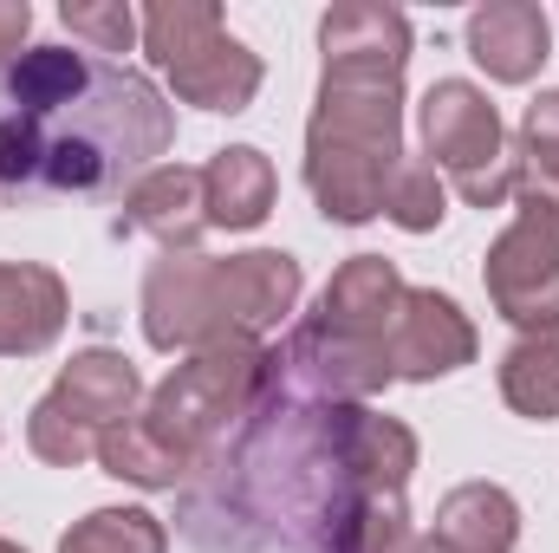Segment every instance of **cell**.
<instances>
[{
    "instance_id": "obj_1",
    "label": "cell",
    "mask_w": 559,
    "mask_h": 553,
    "mask_svg": "<svg viewBox=\"0 0 559 553\" xmlns=\"http://www.w3.org/2000/svg\"><path fill=\"white\" fill-rule=\"evenodd\" d=\"M417 436L371 404H338L280 365L267 372L176 489V528L195 553H345L371 495H404Z\"/></svg>"
},
{
    "instance_id": "obj_2",
    "label": "cell",
    "mask_w": 559,
    "mask_h": 553,
    "mask_svg": "<svg viewBox=\"0 0 559 553\" xmlns=\"http://www.w3.org/2000/svg\"><path fill=\"white\" fill-rule=\"evenodd\" d=\"M169 143V98L118 59L33 46L0 72V202L124 196Z\"/></svg>"
},
{
    "instance_id": "obj_3",
    "label": "cell",
    "mask_w": 559,
    "mask_h": 553,
    "mask_svg": "<svg viewBox=\"0 0 559 553\" xmlns=\"http://www.w3.org/2000/svg\"><path fill=\"white\" fill-rule=\"evenodd\" d=\"M404 163V79L397 72H325L306 125V189L325 222L384 215L391 169Z\"/></svg>"
},
{
    "instance_id": "obj_4",
    "label": "cell",
    "mask_w": 559,
    "mask_h": 553,
    "mask_svg": "<svg viewBox=\"0 0 559 553\" xmlns=\"http://www.w3.org/2000/svg\"><path fill=\"white\" fill-rule=\"evenodd\" d=\"M143 52L176 85V98L195 105V111L235 118L261 92V52H248L222 26L215 0H156V7H143Z\"/></svg>"
},
{
    "instance_id": "obj_5",
    "label": "cell",
    "mask_w": 559,
    "mask_h": 553,
    "mask_svg": "<svg viewBox=\"0 0 559 553\" xmlns=\"http://www.w3.org/2000/svg\"><path fill=\"white\" fill-rule=\"evenodd\" d=\"M261 372H267V345L261 339H222V345H202V352H189V365H176L156 391H150V404H143V430L156 436V443H169L176 456H202L235 416L248 411V398H254V385H261Z\"/></svg>"
},
{
    "instance_id": "obj_6",
    "label": "cell",
    "mask_w": 559,
    "mask_h": 553,
    "mask_svg": "<svg viewBox=\"0 0 559 553\" xmlns=\"http://www.w3.org/2000/svg\"><path fill=\"white\" fill-rule=\"evenodd\" d=\"M423 150H429V163L449 169V183H455L462 202H475V209L514 202L521 163L508 150L501 111L468 79H436L429 85V98H423Z\"/></svg>"
},
{
    "instance_id": "obj_7",
    "label": "cell",
    "mask_w": 559,
    "mask_h": 553,
    "mask_svg": "<svg viewBox=\"0 0 559 553\" xmlns=\"http://www.w3.org/2000/svg\"><path fill=\"white\" fill-rule=\"evenodd\" d=\"M143 339L156 352H202L235 339L228 306H222V280H215V255H163L143 274Z\"/></svg>"
},
{
    "instance_id": "obj_8",
    "label": "cell",
    "mask_w": 559,
    "mask_h": 553,
    "mask_svg": "<svg viewBox=\"0 0 559 553\" xmlns=\"http://www.w3.org/2000/svg\"><path fill=\"white\" fill-rule=\"evenodd\" d=\"M481 280H488V299H495L501 319H514V326H527V332L559 326V228L521 215V222L488 248Z\"/></svg>"
},
{
    "instance_id": "obj_9",
    "label": "cell",
    "mask_w": 559,
    "mask_h": 553,
    "mask_svg": "<svg viewBox=\"0 0 559 553\" xmlns=\"http://www.w3.org/2000/svg\"><path fill=\"white\" fill-rule=\"evenodd\" d=\"M384 358H391V378H411V385L449 378V372L475 365V326H468V313L449 293L404 286V306H397V326L384 339Z\"/></svg>"
},
{
    "instance_id": "obj_10",
    "label": "cell",
    "mask_w": 559,
    "mask_h": 553,
    "mask_svg": "<svg viewBox=\"0 0 559 553\" xmlns=\"http://www.w3.org/2000/svg\"><path fill=\"white\" fill-rule=\"evenodd\" d=\"M397 306H404L397 268H391L384 255H352L338 274L325 280L319 313H312L306 326H319V332H332V339H345V345H378V352H384V339H391V326H397Z\"/></svg>"
},
{
    "instance_id": "obj_11",
    "label": "cell",
    "mask_w": 559,
    "mask_h": 553,
    "mask_svg": "<svg viewBox=\"0 0 559 553\" xmlns=\"http://www.w3.org/2000/svg\"><path fill=\"white\" fill-rule=\"evenodd\" d=\"M202 228H209L202 169H189V163H156V169H143L138 183L124 189L118 235H150V242H163V255H182V248H195Z\"/></svg>"
},
{
    "instance_id": "obj_12",
    "label": "cell",
    "mask_w": 559,
    "mask_h": 553,
    "mask_svg": "<svg viewBox=\"0 0 559 553\" xmlns=\"http://www.w3.org/2000/svg\"><path fill=\"white\" fill-rule=\"evenodd\" d=\"M319 52H325V72H397L411 66V20L397 7H378V0H352V7H332L319 20Z\"/></svg>"
},
{
    "instance_id": "obj_13",
    "label": "cell",
    "mask_w": 559,
    "mask_h": 553,
    "mask_svg": "<svg viewBox=\"0 0 559 553\" xmlns=\"http://www.w3.org/2000/svg\"><path fill=\"white\" fill-rule=\"evenodd\" d=\"M215 280H222V306H228V326L241 339H261L267 326H280L293 306H299V261L280 255V248H254V255H228L215 261Z\"/></svg>"
},
{
    "instance_id": "obj_14",
    "label": "cell",
    "mask_w": 559,
    "mask_h": 553,
    "mask_svg": "<svg viewBox=\"0 0 559 553\" xmlns=\"http://www.w3.org/2000/svg\"><path fill=\"white\" fill-rule=\"evenodd\" d=\"M46 398L72 416V423H85L92 436H105V430H118V423L138 416L143 378H138V365H131L124 352L92 345V352H79V358L59 372V385H52Z\"/></svg>"
},
{
    "instance_id": "obj_15",
    "label": "cell",
    "mask_w": 559,
    "mask_h": 553,
    "mask_svg": "<svg viewBox=\"0 0 559 553\" xmlns=\"http://www.w3.org/2000/svg\"><path fill=\"white\" fill-rule=\"evenodd\" d=\"M468 59L501 79V85H527L547 66V13L534 0H488L468 13Z\"/></svg>"
},
{
    "instance_id": "obj_16",
    "label": "cell",
    "mask_w": 559,
    "mask_h": 553,
    "mask_svg": "<svg viewBox=\"0 0 559 553\" xmlns=\"http://www.w3.org/2000/svg\"><path fill=\"white\" fill-rule=\"evenodd\" d=\"M66 332V280L39 261H0V358H33Z\"/></svg>"
},
{
    "instance_id": "obj_17",
    "label": "cell",
    "mask_w": 559,
    "mask_h": 553,
    "mask_svg": "<svg viewBox=\"0 0 559 553\" xmlns=\"http://www.w3.org/2000/svg\"><path fill=\"white\" fill-rule=\"evenodd\" d=\"M521 508L501 482H462L436 508V548L442 553H514Z\"/></svg>"
},
{
    "instance_id": "obj_18",
    "label": "cell",
    "mask_w": 559,
    "mask_h": 553,
    "mask_svg": "<svg viewBox=\"0 0 559 553\" xmlns=\"http://www.w3.org/2000/svg\"><path fill=\"white\" fill-rule=\"evenodd\" d=\"M202 189H209V228H261L274 215L280 183H274V163L254 143H235V150L209 156Z\"/></svg>"
},
{
    "instance_id": "obj_19",
    "label": "cell",
    "mask_w": 559,
    "mask_h": 553,
    "mask_svg": "<svg viewBox=\"0 0 559 553\" xmlns=\"http://www.w3.org/2000/svg\"><path fill=\"white\" fill-rule=\"evenodd\" d=\"M501 398H508V411L534 416V423H554L559 416V326L527 332V339L508 345V358H501Z\"/></svg>"
},
{
    "instance_id": "obj_20",
    "label": "cell",
    "mask_w": 559,
    "mask_h": 553,
    "mask_svg": "<svg viewBox=\"0 0 559 553\" xmlns=\"http://www.w3.org/2000/svg\"><path fill=\"white\" fill-rule=\"evenodd\" d=\"M98 462H105V475L138 482V489H182V482H189V469H195L189 456H176L169 443H156L138 416L98 436Z\"/></svg>"
},
{
    "instance_id": "obj_21",
    "label": "cell",
    "mask_w": 559,
    "mask_h": 553,
    "mask_svg": "<svg viewBox=\"0 0 559 553\" xmlns=\"http://www.w3.org/2000/svg\"><path fill=\"white\" fill-rule=\"evenodd\" d=\"M59 553H169V528L150 508H92L72 521Z\"/></svg>"
},
{
    "instance_id": "obj_22",
    "label": "cell",
    "mask_w": 559,
    "mask_h": 553,
    "mask_svg": "<svg viewBox=\"0 0 559 553\" xmlns=\"http://www.w3.org/2000/svg\"><path fill=\"white\" fill-rule=\"evenodd\" d=\"M384 215H391L404 235H429V228L449 215V189H442V176H436V163H429V156H404V163L391 169Z\"/></svg>"
},
{
    "instance_id": "obj_23",
    "label": "cell",
    "mask_w": 559,
    "mask_h": 553,
    "mask_svg": "<svg viewBox=\"0 0 559 553\" xmlns=\"http://www.w3.org/2000/svg\"><path fill=\"white\" fill-rule=\"evenodd\" d=\"M26 443H33V456H39V462H52V469H79V462H92V456H98V436H92L85 423H72L52 398H39V404H33V416H26Z\"/></svg>"
},
{
    "instance_id": "obj_24",
    "label": "cell",
    "mask_w": 559,
    "mask_h": 553,
    "mask_svg": "<svg viewBox=\"0 0 559 553\" xmlns=\"http://www.w3.org/2000/svg\"><path fill=\"white\" fill-rule=\"evenodd\" d=\"M59 20H66L72 39H85L98 59H105V52H131V39L143 33V20L124 7V0H66Z\"/></svg>"
},
{
    "instance_id": "obj_25",
    "label": "cell",
    "mask_w": 559,
    "mask_h": 553,
    "mask_svg": "<svg viewBox=\"0 0 559 553\" xmlns=\"http://www.w3.org/2000/svg\"><path fill=\"white\" fill-rule=\"evenodd\" d=\"M514 163L559 183V92H540V98L527 105V118H521V143H514Z\"/></svg>"
},
{
    "instance_id": "obj_26",
    "label": "cell",
    "mask_w": 559,
    "mask_h": 553,
    "mask_svg": "<svg viewBox=\"0 0 559 553\" xmlns=\"http://www.w3.org/2000/svg\"><path fill=\"white\" fill-rule=\"evenodd\" d=\"M514 209H521L527 222H547V228H559V183H554V176L521 169V176H514Z\"/></svg>"
},
{
    "instance_id": "obj_27",
    "label": "cell",
    "mask_w": 559,
    "mask_h": 553,
    "mask_svg": "<svg viewBox=\"0 0 559 553\" xmlns=\"http://www.w3.org/2000/svg\"><path fill=\"white\" fill-rule=\"evenodd\" d=\"M26 26H33V7H26V0H0V72L20 59V39H26Z\"/></svg>"
},
{
    "instance_id": "obj_28",
    "label": "cell",
    "mask_w": 559,
    "mask_h": 553,
    "mask_svg": "<svg viewBox=\"0 0 559 553\" xmlns=\"http://www.w3.org/2000/svg\"><path fill=\"white\" fill-rule=\"evenodd\" d=\"M391 553H442V548H436V534H404Z\"/></svg>"
},
{
    "instance_id": "obj_29",
    "label": "cell",
    "mask_w": 559,
    "mask_h": 553,
    "mask_svg": "<svg viewBox=\"0 0 559 553\" xmlns=\"http://www.w3.org/2000/svg\"><path fill=\"white\" fill-rule=\"evenodd\" d=\"M0 553H26V548H13V541H0Z\"/></svg>"
}]
</instances>
